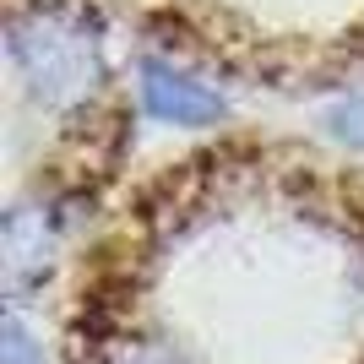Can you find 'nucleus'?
I'll return each instance as SVG.
<instances>
[{
    "label": "nucleus",
    "mask_w": 364,
    "mask_h": 364,
    "mask_svg": "<svg viewBox=\"0 0 364 364\" xmlns=\"http://www.w3.org/2000/svg\"><path fill=\"white\" fill-rule=\"evenodd\" d=\"M6 44L16 55V71L28 76V87L49 104H65L71 92H82V82L92 76V60H98V33L65 11L11 22Z\"/></svg>",
    "instance_id": "nucleus-1"
},
{
    "label": "nucleus",
    "mask_w": 364,
    "mask_h": 364,
    "mask_svg": "<svg viewBox=\"0 0 364 364\" xmlns=\"http://www.w3.org/2000/svg\"><path fill=\"white\" fill-rule=\"evenodd\" d=\"M141 98L158 120H174V125H213L223 114V98L213 87H201L196 76H180L164 60L141 65Z\"/></svg>",
    "instance_id": "nucleus-2"
},
{
    "label": "nucleus",
    "mask_w": 364,
    "mask_h": 364,
    "mask_svg": "<svg viewBox=\"0 0 364 364\" xmlns=\"http://www.w3.org/2000/svg\"><path fill=\"white\" fill-rule=\"evenodd\" d=\"M6 364H44V353H38V343H33L28 332H22V321L6 316Z\"/></svg>",
    "instance_id": "nucleus-3"
},
{
    "label": "nucleus",
    "mask_w": 364,
    "mask_h": 364,
    "mask_svg": "<svg viewBox=\"0 0 364 364\" xmlns=\"http://www.w3.org/2000/svg\"><path fill=\"white\" fill-rule=\"evenodd\" d=\"M348 114H359V125H337V131H343V136H359V141H364V104H359V109H348Z\"/></svg>",
    "instance_id": "nucleus-4"
}]
</instances>
